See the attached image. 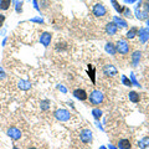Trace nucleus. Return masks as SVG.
<instances>
[{
    "label": "nucleus",
    "instance_id": "obj_14",
    "mask_svg": "<svg viewBox=\"0 0 149 149\" xmlns=\"http://www.w3.org/2000/svg\"><path fill=\"white\" fill-rule=\"evenodd\" d=\"M27 149H37V148H35V147H30V148H27Z\"/></svg>",
    "mask_w": 149,
    "mask_h": 149
},
{
    "label": "nucleus",
    "instance_id": "obj_10",
    "mask_svg": "<svg viewBox=\"0 0 149 149\" xmlns=\"http://www.w3.org/2000/svg\"><path fill=\"white\" fill-rule=\"evenodd\" d=\"M50 39H51V36H50L49 34H44V36H42V39H41V41H42V42L45 44V46H47Z\"/></svg>",
    "mask_w": 149,
    "mask_h": 149
},
{
    "label": "nucleus",
    "instance_id": "obj_13",
    "mask_svg": "<svg viewBox=\"0 0 149 149\" xmlns=\"http://www.w3.org/2000/svg\"><path fill=\"white\" fill-rule=\"evenodd\" d=\"M123 82H124V85H125V86H130V81H128L125 77H123Z\"/></svg>",
    "mask_w": 149,
    "mask_h": 149
},
{
    "label": "nucleus",
    "instance_id": "obj_12",
    "mask_svg": "<svg viewBox=\"0 0 149 149\" xmlns=\"http://www.w3.org/2000/svg\"><path fill=\"white\" fill-rule=\"evenodd\" d=\"M4 21H5V15H3V14H0V27L3 26Z\"/></svg>",
    "mask_w": 149,
    "mask_h": 149
},
{
    "label": "nucleus",
    "instance_id": "obj_11",
    "mask_svg": "<svg viewBox=\"0 0 149 149\" xmlns=\"http://www.w3.org/2000/svg\"><path fill=\"white\" fill-rule=\"evenodd\" d=\"M136 32H137V29H132L130 31H128V34H127V37H134V35H136Z\"/></svg>",
    "mask_w": 149,
    "mask_h": 149
},
{
    "label": "nucleus",
    "instance_id": "obj_15",
    "mask_svg": "<svg viewBox=\"0 0 149 149\" xmlns=\"http://www.w3.org/2000/svg\"><path fill=\"white\" fill-rule=\"evenodd\" d=\"M148 25H149V20H148Z\"/></svg>",
    "mask_w": 149,
    "mask_h": 149
},
{
    "label": "nucleus",
    "instance_id": "obj_5",
    "mask_svg": "<svg viewBox=\"0 0 149 149\" xmlns=\"http://www.w3.org/2000/svg\"><path fill=\"white\" fill-rule=\"evenodd\" d=\"M104 73L107 74V76H116L117 74V68H116L113 65H107V66L104 67Z\"/></svg>",
    "mask_w": 149,
    "mask_h": 149
},
{
    "label": "nucleus",
    "instance_id": "obj_3",
    "mask_svg": "<svg viewBox=\"0 0 149 149\" xmlns=\"http://www.w3.org/2000/svg\"><path fill=\"white\" fill-rule=\"evenodd\" d=\"M106 8L102 5V4H96L95 6H93V14H95L96 16H103L106 15Z\"/></svg>",
    "mask_w": 149,
    "mask_h": 149
},
{
    "label": "nucleus",
    "instance_id": "obj_8",
    "mask_svg": "<svg viewBox=\"0 0 149 149\" xmlns=\"http://www.w3.org/2000/svg\"><path fill=\"white\" fill-rule=\"evenodd\" d=\"M9 5H10V0H0V9L6 10L9 9Z\"/></svg>",
    "mask_w": 149,
    "mask_h": 149
},
{
    "label": "nucleus",
    "instance_id": "obj_1",
    "mask_svg": "<svg viewBox=\"0 0 149 149\" xmlns=\"http://www.w3.org/2000/svg\"><path fill=\"white\" fill-rule=\"evenodd\" d=\"M103 100V96L100 91H93L92 95H91V102L93 104H100V102H102Z\"/></svg>",
    "mask_w": 149,
    "mask_h": 149
},
{
    "label": "nucleus",
    "instance_id": "obj_16",
    "mask_svg": "<svg viewBox=\"0 0 149 149\" xmlns=\"http://www.w3.org/2000/svg\"><path fill=\"white\" fill-rule=\"evenodd\" d=\"M148 1H149V0H148Z\"/></svg>",
    "mask_w": 149,
    "mask_h": 149
},
{
    "label": "nucleus",
    "instance_id": "obj_7",
    "mask_svg": "<svg viewBox=\"0 0 149 149\" xmlns=\"http://www.w3.org/2000/svg\"><path fill=\"white\" fill-rule=\"evenodd\" d=\"M129 98L132 102H134V103H137V102H139V95L137 92H130L129 93Z\"/></svg>",
    "mask_w": 149,
    "mask_h": 149
},
{
    "label": "nucleus",
    "instance_id": "obj_6",
    "mask_svg": "<svg viewBox=\"0 0 149 149\" xmlns=\"http://www.w3.org/2000/svg\"><path fill=\"white\" fill-rule=\"evenodd\" d=\"M118 146L120 149H130V143L129 141H127V139H122V141H119Z\"/></svg>",
    "mask_w": 149,
    "mask_h": 149
},
{
    "label": "nucleus",
    "instance_id": "obj_2",
    "mask_svg": "<svg viewBox=\"0 0 149 149\" xmlns=\"http://www.w3.org/2000/svg\"><path fill=\"white\" fill-rule=\"evenodd\" d=\"M73 96L76 97L77 100H80V101H86L87 100V92L85 90H82V88H77V90H74L73 91Z\"/></svg>",
    "mask_w": 149,
    "mask_h": 149
},
{
    "label": "nucleus",
    "instance_id": "obj_4",
    "mask_svg": "<svg viewBox=\"0 0 149 149\" xmlns=\"http://www.w3.org/2000/svg\"><path fill=\"white\" fill-rule=\"evenodd\" d=\"M117 50L119 51L120 54H127L128 50H129V46L127 45V42H125V41H118V44H117Z\"/></svg>",
    "mask_w": 149,
    "mask_h": 149
},
{
    "label": "nucleus",
    "instance_id": "obj_9",
    "mask_svg": "<svg viewBox=\"0 0 149 149\" xmlns=\"http://www.w3.org/2000/svg\"><path fill=\"white\" fill-rule=\"evenodd\" d=\"M107 32H109V34H114L116 32L114 24H108V26H107Z\"/></svg>",
    "mask_w": 149,
    "mask_h": 149
}]
</instances>
